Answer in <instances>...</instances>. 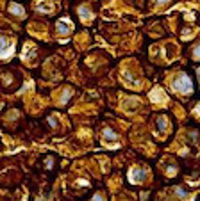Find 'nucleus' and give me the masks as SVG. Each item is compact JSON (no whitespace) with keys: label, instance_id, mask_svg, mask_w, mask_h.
<instances>
[{"label":"nucleus","instance_id":"obj_8","mask_svg":"<svg viewBox=\"0 0 200 201\" xmlns=\"http://www.w3.org/2000/svg\"><path fill=\"white\" fill-rule=\"evenodd\" d=\"M40 11H52V2H47V0H43V2H38V5H36Z\"/></svg>","mask_w":200,"mask_h":201},{"label":"nucleus","instance_id":"obj_2","mask_svg":"<svg viewBox=\"0 0 200 201\" xmlns=\"http://www.w3.org/2000/svg\"><path fill=\"white\" fill-rule=\"evenodd\" d=\"M145 176H147V174H145V171H143V169H139V167H136V169H132V171H131V180H132V182H136V183L143 182V180H145Z\"/></svg>","mask_w":200,"mask_h":201},{"label":"nucleus","instance_id":"obj_6","mask_svg":"<svg viewBox=\"0 0 200 201\" xmlns=\"http://www.w3.org/2000/svg\"><path fill=\"white\" fill-rule=\"evenodd\" d=\"M9 11L13 14H16V16H23V7H22L20 4H11V5H9Z\"/></svg>","mask_w":200,"mask_h":201},{"label":"nucleus","instance_id":"obj_4","mask_svg":"<svg viewBox=\"0 0 200 201\" xmlns=\"http://www.w3.org/2000/svg\"><path fill=\"white\" fill-rule=\"evenodd\" d=\"M11 50V43L5 39L4 36H0V55H5Z\"/></svg>","mask_w":200,"mask_h":201},{"label":"nucleus","instance_id":"obj_14","mask_svg":"<svg viewBox=\"0 0 200 201\" xmlns=\"http://www.w3.org/2000/svg\"><path fill=\"white\" fill-rule=\"evenodd\" d=\"M168 0H156V4H159V5H163V4H166Z\"/></svg>","mask_w":200,"mask_h":201},{"label":"nucleus","instance_id":"obj_16","mask_svg":"<svg viewBox=\"0 0 200 201\" xmlns=\"http://www.w3.org/2000/svg\"><path fill=\"white\" fill-rule=\"evenodd\" d=\"M198 79H200V71H198Z\"/></svg>","mask_w":200,"mask_h":201},{"label":"nucleus","instance_id":"obj_5","mask_svg":"<svg viewBox=\"0 0 200 201\" xmlns=\"http://www.w3.org/2000/svg\"><path fill=\"white\" fill-rule=\"evenodd\" d=\"M166 125H168V123H166V118H164V116H159V118L156 119V128L159 130L161 134L166 132Z\"/></svg>","mask_w":200,"mask_h":201},{"label":"nucleus","instance_id":"obj_15","mask_svg":"<svg viewBox=\"0 0 200 201\" xmlns=\"http://www.w3.org/2000/svg\"><path fill=\"white\" fill-rule=\"evenodd\" d=\"M197 112H200V105H198V107H197Z\"/></svg>","mask_w":200,"mask_h":201},{"label":"nucleus","instance_id":"obj_9","mask_svg":"<svg viewBox=\"0 0 200 201\" xmlns=\"http://www.w3.org/2000/svg\"><path fill=\"white\" fill-rule=\"evenodd\" d=\"M79 13H80V18H82V20H89V18H91V13H89L88 7H80Z\"/></svg>","mask_w":200,"mask_h":201},{"label":"nucleus","instance_id":"obj_10","mask_svg":"<svg viewBox=\"0 0 200 201\" xmlns=\"http://www.w3.org/2000/svg\"><path fill=\"white\" fill-rule=\"evenodd\" d=\"M152 98H154V102H164V100H161V98H163V93H161V91H154V93H152Z\"/></svg>","mask_w":200,"mask_h":201},{"label":"nucleus","instance_id":"obj_13","mask_svg":"<svg viewBox=\"0 0 200 201\" xmlns=\"http://www.w3.org/2000/svg\"><path fill=\"white\" fill-rule=\"evenodd\" d=\"M177 194H179V196H186V190H182V189H177Z\"/></svg>","mask_w":200,"mask_h":201},{"label":"nucleus","instance_id":"obj_11","mask_svg":"<svg viewBox=\"0 0 200 201\" xmlns=\"http://www.w3.org/2000/svg\"><path fill=\"white\" fill-rule=\"evenodd\" d=\"M193 57H195V59H200V45L198 46H195V50H193Z\"/></svg>","mask_w":200,"mask_h":201},{"label":"nucleus","instance_id":"obj_12","mask_svg":"<svg viewBox=\"0 0 200 201\" xmlns=\"http://www.w3.org/2000/svg\"><path fill=\"white\" fill-rule=\"evenodd\" d=\"M125 107H131V109H136V107H138V103H136V102H129V103H127V105H125Z\"/></svg>","mask_w":200,"mask_h":201},{"label":"nucleus","instance_id":"obj_7","mask_svg":"<svg viewBox=\"0 0 200 201\" xmlns=\"http://www.w3.org/2000/svg\"><path fill=\"white\" fill-rule=\"evenodd\" d=\"M104 139H106V142H114V141H116V134H114L113 130L106 128V130H104Z\"/></svg>","mask_w":200,"mask_h":201},{"label":"nucleus","instance_id":"obj_1","mask_svg":"<svg viewBox=\"0 0 200 201\" xmlns=\"http://www.w3.org/2000/svg\"><path fill=\"white\" fill-rule=\"evenodd\" d=\"M172 85H174L175 91H179V93H189L191 91V80L188 79L186 75H177L172 80Z\"/></svg>","mask_w":200,"mask_h":201},{"label":"nucleus","instance_id":"obj_3","mask_svg":"<svg viewBox=\"0 0 200 201\" xmlns=\"http://www.w3.org/2000/svg\"><path fill=\"white\" fill-rule=\"evenodd\" d=\"M70 28H72V25H70L68 22H65V20H59V22H57V32H59L61 36H66L68 32H70Z\"/></svg>","mask_w":200,"mask_h":201}]
</instances>
